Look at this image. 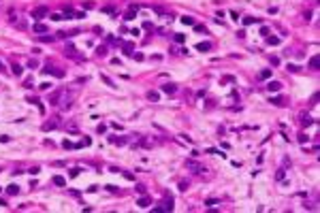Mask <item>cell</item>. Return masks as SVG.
Wrapping results in <instances>:
<instances>
[{
  "instance_id": "7402d4cb",
  "label": "cell",
  "mask_w": 320,
  "mask_h": 213,
  "mask_svg": "<svg viewBox=\"0 0 320 213\" xmlns=\"http://www.w3.org/2000/svg\"><path fill=\"white\" fill-rule=\"evenodd\" d=\"M269 75H271V70H262V73H260V79H267Z\"/></svg>"
},
{
  "instance_id": "9c48e42d",
  "label": "cell",
  "mask_w": 320,
  "mask_h": 213,
  "mask_svg": "<svg viewBox=\"0 0 320 213\" xmlns=\"http://www.w3.org/2000/svg\"><path fill=\"white\" fill-rule=\"evenodd\" d=\"M6 194L15 196V194H19V188H17V185H9V188H6Z\"/></svg>"
},
{
  "instance_id": "5bb4252c",
  "label": "cell",
  "mask_w": 320,
  "mask_h": 213,
  "mask_svg": "<svg viewBox=\"0 0 320 213\" xmlns=\"http://www.w3.org/2000/svg\"><path fill=\"white\" fill-rule=\"evenodd\" d=\"M53 183H56V185H64L66 181H64V177H53Z\"/></svg>"
},
{
  "instance_id": "cb8c5ba5",
  "label": "cell",
  "mask_w": 320,
  "mask_h": 213,
  "mask_svg": "<svg viewBox=\"0 0 320 213\" xmlns=\"http://www.w3.org/2000/svg\"><path fill=\"white\" fill-rule=\"evenodd\" d=\"M267 43H273V45H275V43H280V39H273V36H269V39H267Z\"/></svg>"
},
{
  "instance_id": "5b68a950",
  "label": "cell",
  "mask_w": 320,
  "mask_h": 213,
  "mask_svg": "<svg viewBox=\"0 0 320 213\" xmlns=\"http://www.w3.org/2000/svg\"><path fill=\"white\" fill-rule=\"evenodd\" d=\"M34 32H39V34L47 32V26H45V24H34Z\"/></svg>"
},
{
  "instance_id": "52a82bcc",
  "label": "cell",
  "mask_w": 320,
  "mask_h": 213,
  "mask_svg": "<svg viewBox=\"0 0 320 213\" xmlns=\"http://www.w3.org/2000/svg\"><path fill=\"white\" fill-rule=\"evenodd\" d=\"M11 68H13V75H15V77H19V75H22V73H24V68H22V66H19V64H17V62H15V64H13V66H11Z\"/></svg>"
},
{
  "instance_id": "9a60e30c",
  "label": "cell",
  "mask_w": 320,
  "mask_h": 213,
  "mask_svg": "<svg viewBox=\"0 0 320 213\" xmlns=\"http://www.w3.org/2000/svg\"><path fill=\"white\" fill-rule=\"evenodd\" d=\"M51 19H53V21H60V19H64V15H60V13H51Z\"/></svg>"
},
{
  "instance_id": "44dd1931",
  "label": "cell",
  "mask_w": 320,
  "mask_h": 213,
  "mask_svg": "<svg viewBox=\"0 0 320 213\" xmlns=\"http://www.w3.org/2000/svg\"><path fill=\"white\" fill-rule=\"evenodd\" d=\"M184 39H186L184 34H175V41H177V43H184Z\"/></svg>"
},
{
  "instance_id": "7a4b0ae2",
  "label": "cell",
  "mask_w": 320,
  "mask_h": 213,
  "mask_svg": "<svg viewBox=\"0 0 320 213\" xmlns=\"http://www.w3.org/2000/svg\"><path fill=\"white\" fill-rule=\"evenodd\" d=\"M47 13H49V9H47V6H36L34 11H32V17H34V19H43V17L47 15Z\"/></svg>"
},
{
  "instance_id": "8fae6325",
  "label": "cell",
  "mask_w": 320,
  "mask_h": 213,
  "mask_svg": "<svg viewBox=\"0 0 320 213\" xmlns=\"http://www.w3.org/2000/svg\"><path fill=\"white\" fill-rule=\"evenodd\" d=\"M181 24H186V26H194V19H192V17H181Z\"/></svg>"
},
{
  "instance_id": "7c38bea8",
  "label": "cell",
  "mask_w": 320,
  "mask_h": 213,
  "mask_svg": "<svg viewBox=\"0 0 320 213\" xmlns=\"http://www.w3.org/2000/svg\"><path fill=\"white\" fill-rule=\"evenodd\" d=\"M147 98H150V100H154V102H156V100L160 98V96H158V92H147Z\"/></svg>"
},
{
  "instance_id": "ba28073f",
  "label": "cell",
  "mask_w": 320,
  "mask_h": 213,
  "mask_svg": "<svg viewBox=\"0 0 320 213\" xmlns=\"http://www.w3.org/2000/svg\"><path fill=\"white\" fill-rule=\"evenodd\" d=\"M162 90H164V92H167V94H173V92H175V90H177V87H175V85H173V83H167V85H162Z\"/></svg>"
},
{
  "instance_id": "d6986e66",
  "label": "cell",
  "mask_w": 320,
  "mask_h": 213,
  "mask_svg": "<svg viewBox=\"0 0 320 213\" xmlns=\"http://www.w3.org/2000/svg\"><path fill=\"white\" fill-rule=\"evenodd\" d=\"M205 205H207V207H211V205H218V200H216V198H209V200H205Z\"/></svg>"
},
{
  "instance_id": "6da1fadb",
  "label": "cell",
  "mask_w": 320,
  "mask_h": 213,
  "mask_svg": "<svg viewBox=\"0 0 320 213\" xmlns=\"http://www.w3.org/2000/svg\"><path fill=\"white\" fill-rule=\"evenodd\" d=\"M64 56L66 58H70V60H75V62H83V56L73 47V45H66V49H64Z\"/></svg>"
},
{
  "instance_id": "484cf974",
  "label": "cell",
  "mask_w": 320,
  "mask_h": 213,
  "mask_svg": "<svg viewBox=\"0 0 320 213\" xmlns=\"http://www.w3.org/2000/svg\"><path fill=\"white\" fill-rule=\"evenodd\" d=\"M2 70H4V64H2V60H0V73H2Z\"/></svg>"
},
{
  "instance_id": "d4e9b609",
  "label": "cell",
  "mask_w": 320,
  "mask_h": 213,
  "mask_svg": "<svg viewBox=\"0 0 320 213\" xmlns=\"http://www.w3.org/2000/svg\"><path fill=\"white\" fill-rule=\"evenodd\" d=\"M41 41H45V43H51V41H53V36H41Z\"/></svg>"
},
{
  "instance_id": "e0dca14e",
  "label": "cell",
  "mask_w": 320,
  "mask_h": 213,
  "mask_svg": "<svg viewBox=\"0 0 320 213\" xmlns=\"http://www.w3.org/2000/svg\"><path fill=\"white\" fill-rule=\"evenodd\" d=\"M15 26H17V28H19V30H26V21H24V19H19V21H17Z\"/></svg>"
},
{
  "instance_id": "ac0fdd59",
  "label": "cell",
  "mask_w": 320,
  "mask_h": 213,
  "mask_svg": "<svg viewBox=\"0 0 320 213\" xmlns=\"http://www.w3.org/2000/svg\"><path fill=\"white\" fill-rule=\"evenodd\" d=\"M103 81H105V83H107V85H111V87H115V85H113V81H111V79H109V77H107V75H103Z\"/></svg>"
},
{
  "instance_id": "603a6c76",
  "label": "cell",
  "mask_w": 320,
  "mask_h": 213,
  "mask_svg": "<svg viewBox=\"0 0 320 213\" xmlns=\"http://www.w3.org/2000/svg\"><path fill=\"white\" fill-rule=\"evenodd\" d=\"M124 47H126V53H132V45H130V43H126Z\"/></svg>"
},
{
  "instance_id": "4fadbf2b",
  "label": "cell",
  "mask_w": 320,
  "mask_h": 213,
  "mask_svg": "<svg viewBox=\"0 0 320 213\" xmlns=\"http://www.w3.org/2000/svg\"><path fill=\"white\" fill-rule=\"evenodd\" d=\"M318 62H320V60H318V56H314L312 60H309V66H312V68H318Z\"/></svg>"
},
{
  "instance_id": "3957f363",
  "label": "cell",
  "mask_w": 320,
  "mask_h": 213,
  "mask_svg": "<svg viewBox=\"0 0 320 213\" xmlns=\"http://www.w3.org/2000/svg\"><path fill=\"white\" fill-rule=\"evenodd\" d=\"M280 87H282L280 81H269V83H267V90H269V92H280Z\"/></svg>"
},
{
  "instance_id": "2e32d148",
  "label": "cell",
  "mask_w": 320,
  "mask_h": 213,
  "mask_svg": "<svg viewBox=\"0 0 320 213\" xmlns=\"http://www.w3.org/2000/svg\"><path fill=\"white\" fill-rule=\"evenodd\" d=\"M243 24H248V26H250V24H258V19H254V17H245Z\"/></svg>"
},
{
  "instance_id": "8992f818",
  "label": "cell",
  "mask_w": 320,
  "mask_h": 213,
  "mask_svg": "<svg viewBox=\"0 0 320 213\" xmlns=\"http://www.w3.org/2000/svg\"><path fill=\"white\" fill-rule=\"evenodd\" d=\"M137 205H139V207H143V209H147V207H150V198H145V196H143V198H139V200H137Z\"/></svg>"
},
{
  "instance_id": "277c9868",
  "label": "cell",
  "mask_w": 320,
  "mask_h": 213,
  "mask_svg": "<svg viewBox=\"0 0 320 213\" xmlns=\"http://www.w3.org/2000/svg\"><path fill=\"white\" fill-rule=\"evenodd\" d=\"M60 96H62L60 90H58V92H53V94L49 96V102H51V104H58V102H60Z\"/></svg>"
},
{
  "instance_id": "ffe728a7",
  "label": "cell",
  "mask_w": 320,
  "mask_h": 213,
  "mask_svg": "<svg viewBox=\"0 0 320 213\" xmlns=\"http://www.w3.org/2000/svg\"><path fill=\"white\" fill-rule=\"evenodd\" d=\"M233 81H235L233 77H222V83H233Z\"/></svg>"
},
{
  "instance_id": "30bf717a",
  "label": "cell",
  "mask_w": 320,
  "mask_h": 213,
  "mask_svg": "<svg viewBox=\"0 0 320 213\" xmlns=\"http://www.w3.org/2000/svg\"><path fill=\"white\" fill-rule=\"evenodd\" d=\"M196 49H198V51H209V49H211V45H209V43H198Z\"/></svg>"
}]
</instances>
